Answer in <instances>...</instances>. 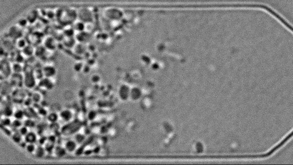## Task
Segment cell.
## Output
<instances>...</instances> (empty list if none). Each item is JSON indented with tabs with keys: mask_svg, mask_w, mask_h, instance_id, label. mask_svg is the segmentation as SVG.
Returning <instances> with one entry per match:
<instances>
[{
	"mask_svg": "<svg viewBox=\"0 0 293 165\" xmlns=\"http://www.w3.org/2000/svg\"><path fill=\"white\" fill-rule=\"evenodd\" d=\"M24 84L25 86L29 88L34 87L36 83V79L34 74V71L30 69H27L24 71Z\"/></svg>",
	"mask_w": 293,
	"mask_h": 165,
	"instance_id": "cell-1",
	"label": "cell"
},
{
	"mask_svg": "<svg viewBox=\"0 0 293 165\" xmlns=\"http://www.w3.org/2000/svg\"><path fill=\"white\" fill-rule=\"evenodd\" d=\"M44 76L52 78L57 73V70L53 65L50 64L45 65L42 68Z\"/></svg>",
	"mask_w": 293,
	"mask_h": 165,
	"instance_id": "cell-2",
	"label": "cell"
},
{
	"mask_svg": "<svg viewBox=\"0 0 293 165\" xmlns=\"http://www.w3.org/2000/svg\"><path fill=\"white\" fill-rule=\"evenodd\" d=\"M1 73L5 77L11 76L12 70V65L10 64L8 61L4 60L1 62Z\"/></svg>",
	"mask_w": 293,
	"mask_h": 165,
	"instance_id": "cell-3",
	"label": "cell"
},
{
	"mask_svg": "<svg viewBox=\"0 0 293 165\" xmlns=\"http://www.w3.org/2000/svg\"><path fill=\"white\" fill-rule=\"evenodd\" d=\"M43 46L47 50L52 51L57 47V43L53 38L48 37L44 41Z\"/></svg>",
	"mask_w": 293,
	"mask_h": 165,
	"instance_id": "cell-4",
	"label": "cell"
},
{
	"mask_svg": "<svg viewBox=\"0 0 293 165\" xmlns=\"http://www.w3.org/2000/svg\"><path fill=\"white\" fill-rule=\"evenodd\" d=\"M50 78L44 77L40 80L39 85L40 87H44L47 89H51L53 87V82Z\"/></svg>",
	"mask_w": 293,
	"mask_h": 165,
	"instance_id": "cell-5",
	"label": "cell"
},
{
	"mask_svg": "<svg viewBox=\"0 0 293 165\" xmlns=\"http://www.w3.org/2000/svg\"><path fill=\"white\" fill-rule=\"evenodd\" d=\"M10 31V35L12 38L19 39L20 38L21 35L22 34V31L20 28L17 27H13L11 28Z\"/></svg>",
	"mask_w": 293,
	"mask_h": 165,
	"instance_id": "cell-6",
	"label": "cell"
},
{
	"mask_svg": "<svg viewBox=\"0 0 293 165\" xmlns=\"http://www.w3.org/2000/svg\"><path fill=\"white\" fill-rule=\"evenodd\" d=\"M35 50V49L33 48L32 46L28 45L22 50L24 55L29 57L34 53Z\"/></svg>",
	"mask_w": 293,
	"mask_h": 165,
	"instance_id": "cell-7",
	"label": "cell"
},
{
	"mask_svg": "<svg viewBox=\"0 0 293 165\" xmlns=\"http://www.w3.org/2000/svg\"><path fill=\"white\" fill-rule=\"evenodd\" d=\"M24 67H22L20 63L16 62L12 65V72L14 73H21L24 71Z\"/></svg>",
	"mask_w": 293,
	"mask_h": 165,
	"instance_id": "cell-8",
	"label": "cell"
},
{
	"mask_svg": "<svg viewBox=\"0 0 293 165\" xmlns=\"http://www.w3.org/2000/svg\"><path fill=\"white\" fill-rule=\"evenodd\" d=\"M19 39L17 43V46L19 48L23 50L27 45H26V42L24 40L22 39L21 38Z\"/></svg>",
	"mask_w": 293,
	"mask_h": 165,
	"instance_id": "cell-9",
	"label": "cell"
},
{
	"mask_svg": "<svg viewBox=\"0 0 293 165\" xmlns=\"http://www.w3.org/2000/svg\"><path fill=\"white\" fill-rule=\"evenodd\" d=\"M61 117L64 120H67L69 119V112L67 111H63L61 113Z\"/></svg>",
	"mask_w": 293,
	"mask_h": 165,
	"instance_id": "cell-10",
	"label": "cell"
},
{
	"mask_svg": "<svg viewBox=\"0 0 293 165\" xmlns=\"http://www.w3.org/2000/svg\"><path fill=\"white\" fill-rule=\"evenodd\" d=\"M57 115L56 114L52 113L49 115L48 117V119L51 121L54 122L57 120Z\"/></svg>",
	"mask_w": 293,
	"mask_h": 165,
	"instance_id": "cell-11",
	"label": "cell"
}]
</instances>
